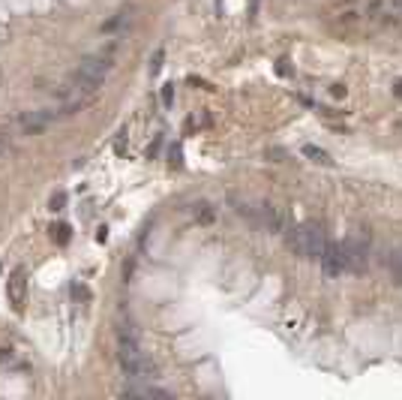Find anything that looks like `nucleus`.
<instances>
[{
  "instance_id": "nucleus-1",
  "label": "nucleus",
  "mask_w": 402,
  "mask_h": 400,
  "mask_svg": "<svg viewBox=\"0 0 402 400\" xmlns=\"http://www.w3.org/2000/svg\"><path fill=\"white\" fill-rule=\"evenodd\" d=\"M369 253H373V247H369V238H366V235H357V238L342 241V262H345V271H351V274L366 271Z\"/></svg>"
},
{
  "instance_id": "nucleus-2",
  "label": "nucleus",
  "mask_w": 402,
  "mask_h": 400,
  "mask_svg": "<svg viewBox=\"0 0 402 400\" xmlns=\"http://www.w3.org/2000/svg\"><path fill=\"white\" fill-rule=\"evenodd\" d=\"M301 229H303V259H312V262H318L321 253H325V247H327L325 229H321V223H315V220L303 223Z\"/></svg>"
},
{
  "instance_id": "nucleus-3",
  "label": "nucleus",
  "mask_w": 402,
  "mask_h": 400,
  "mask_svg": "<svg viewBox=\"0 0 402 400\" xmlns=\"http://www.w3.org/2000/svg\"><path fill=\"white\" fill-rule=\"evenodd\" d=\"M123 367V373H126V379L129 382H151L156 379V367L151 362H145V358H126V362H121Z\"/></svg>"
},
{
  "instance_id": "nucleus-4",
  "label": "nucleus",
  "mask_w": 402,
  "mask_h": 400,
  "mask_svg": "<svg viewBox=\"0 0 402 400\" xmlns=\"http://www.w3.org/2000/svg\"><path fill=\"white\" fill-rule=\"evenodd\" d=\"M252 223L264 226V229H271V232H282L286 220H282V211L279 208H273V205H267V202H262V205L252 211Z\"/></svg>"
},
{
  "instance_id": "nucleus-5",
  "label": "nucleus",
  "mask_w": 402,
  "mask_h": 400,
  "mask_svg": "<svg viewBox=\"0 0 402 400\" xmlns=\"http://www.w3.org/2000/svg\"><path fill=\"white\" fill-rule=\"evenodd\" d=\"M6 295H10V304L15 310L25 307V298H27V274H25V268L12 271L10 283H6Z\"/></svg>"
},
{
  "instance_id": "nucleus-6",
  "label": "nucleus",
  "mask_w": 402,
  "mask_h": 400,
  "mask_svg": "<svg viewBox=\"0 0 402 400\" xmlns=\"http://www.w3.org/2000/svg\"><path fill=\"white\" fill-rule=\"evenodd\" d=\"M321 268L327 274H342L345 271V262H342V241H327L325 253H321Z\"/></svg>"
},
{
  "instance_id": "nucleus-7",
  "label": "nucleus",
  "mask_w": 402,
  "mask_h": 400,
  "mask_svg": "<svg viewBox=\"0 0 402 400\" xmlns=\"http://www.w3.org/2000/svg\"><path fill=\"white\" fill-rule=\"evenodd\" d=\"M78 69L93 75L97 82H105V75L112 73V58H105V54H90V58H84L81 64H78Z\"/></svg>"
},
{
  "instance_id": "nucleus-8",
  "label": "nucleus",
  "mask_w": 402,
  "mask_h": 400,
  "mask_svg": "<svg viewBox=\"0 0 402 400\" xmlns=\"http://www.w3.org/2000/svg\"><path fill=\"white\" fill-rule=\"evenodd\" d=\"M51 121H54V115H51V112H25V115L18 117V127L25 130L27 136H39V132L49 127Z\"/></svg>"
},
{
  "instance_id": "nucleus-9",
  "label": "nucleus",
  "mask_w": 402,
  "mask_h": 400,
  "mask_svg": "<svg viewBox=\"0 0 402 400\" xmlns=\"http://www.w3.org/2000/svg\"><path fill=\"white\" fill-rule=\"evenodd\" d=\"M381 262H384V268H388V274H390L393 283L402 286V247H397V250H384V253H381Z\"/></svg>"
},
{
  "instance_id": "nucleus-10",
  "label": "nucleus",
  "mask_w": 402,
  "mask_h": 400,
  "mask_svg": "<svg viewBox=\"0 0 402 400\" xmlns=\"http://www.w3.org/2000/svg\"><path fill=\"white\" fill-rule=\"evenodd\" d=\"M117 346H121V362H126V358H138L141 349H138V340L132 334L121 331V337H117Z\"/></svg>"
},
{
  "instance_id": "nucleus-11",
  "label": "nucleus",
  "mask_w": 402,
  "mask_h": 400,
  "mask_svg": "<svg viewBox=\"0 0 402 400\" xmlns=\"http://www.w3.org/2000/svg\"><path fill=\"white\" fill-rule=\"evenodd\" d=\"M286 244L294 256H303V229L301 226H291V229L286 232Z\"/></svg>"
},
{
  "instance_id": "nucleus-12",
  "label": "nucleus",
  "mask_w": 402,
  "mask_h": 400,
  "mask_svg": "<svg viewBox=\"0 0 402 400\" xmlns=\"http://www.w3.org/2000/svg\"><path fill=\"white\" fill-rule=\"evenodd\" d=\"M303 154H306V156H310V160H312V163H325V166H327V163H330V156H327V151H321V148H315V145H306V148H303Z\"/></svg>"
},
{
  "instance_id": "nucleus-13",
  "label": "nucleus",
  "mask_w": 402,
  "mask_h": 400,
  "mask_svg": "<svg viewBox=\"0 0 402 400\" xmlns=\"http://www.w3.org/2000/svg\"><path fill=\"white\" fill-rule=\"evenodd\" d=\"M69 232H73V229H69L66 223H54V226H51V238L58 241V244H66V241H69Z\"/></svg>"
},
{
  "instance_id": "nucleus-14",
  "label": "nucleus",
  "mask_w": 402,
  "mask_h": 400,
  "mask_svg": "<svg viewBox=\"0 0 402 400\" xmlns=\"http://www.w3.org/2000/svg\"><path fill=\"white\" fill-rule=\"evenodd\" d=\"M381 12H384V0H369V3H366V15H369V19H381Z\"/></svg>"
},
{
  "instance_id": "nucleus-15",
  "label": "nucleus",
  "mask_w": 402,
  "mask_h": 400,
  "mask_svg": "<svg viewBox=\"0 0 402 400\" xmlns=\"http://www.w3.org/2000/svg\"><path fill=\"white\" fill-rule=\"evenodd\" d=\"M63 205H66V193H54L51 196V211H63Z\"/></svg>"
},
{
  "instance_id": "nucleus-16",
  "label": "nucleus",
  "mask_w": 402,
  "mask_h": 400,
  "mask_svg": "<svg viewBox=\"0 0 402 400\" xmlns=\"http://www.w3.org/2000/svg\"><path fill=\"white\" fill-rule=\"evenodd\" d=\"M162 103L165 106L175 103V84H165V88H162Z\"/></svg>"
},
{
  "instance_id": "nucleus-17",
  "label": "nucleus",
  "mask_w": 402,
  "mask_h": 400,
  "mask_svg": "<svg viewBox=\"0 0 402 400\" xmlns=\"http://www.w3.org/2000/svg\"><path fill=\"white\" fill-rule=\"evenodd\" d=\"M160 67H162V49L153 54V60H151V73H160Z\"/></svg>"
},
{
  "instance_id": "nucleus-18",
  "label": "nucleus",
  "mask_w": 402,
  "mask_h": 400,
  "mask_svg": "<svg viewBox=\"0 0 402 400\" xmlns=\"http://www.w3.org/2000/svg\"><path fill=\"white\" fill-rule=\"evenodd\" d=\"M73 295H75V298H90V292H88L84 286H75V289H73Z\"/></svg>"
},
{
  "instance_id": "nucleus-19",
  "label": "nucleus",
  "mask_w": 402,
  "mask_h": 400,
  "mask_svg": "<svg viewBox=\"0 0 402 400\" xmlns=\"http://www.w3.org/2000/svg\"><path fill=\"white\" fill-rule=\"evenodd\" d=\"M330 93H334V97H345V88H342V84H334V88H330Z\"/></svg>"
},
{
  "instance_id": "nucleus-20",
  "label": "nucleus",
  "mask_w": 402,
  "mask_h": 400,
  "mask_svg": "<svg viewBox=\"0 0 402 400\" xmlns=\"http://www.w3.org/2000/svg\"><path fill=\"white\" fill-rule=\"evenodd\" d=\"M390 6H393V12H402V0H390Z\"/></svg>"
},
{
  "instance_id": "nucleus-21",
  "label": "nucleus",
  "mask_w": 402,
  "mask_h": 400,
  "mask_svg": "<svg viewBox=\"0 0 402 400\" xmlns=\"http://www.w3.org/2000/svg\"><path fill=\"white\" fill-rule=\"evenodd\" d=\"M258 12V0H252V6H249V15H255Z\"/></svg>"
},
{
  "instance_id": "nucleus-22",
  "label": "nucleus",
  "mask_w": 402,
  "mask_h": 400,
  "mask_svg": "<svg viewBox=\"0 0 402 400\" xmlns=\"http://www.w3.org/2000/svg\"><path fill=\"white\" fill-rule=\"evenodd\" d=\"M397 93H399V97H402V82H397Z\"/></svg>"
}]
</instances>
